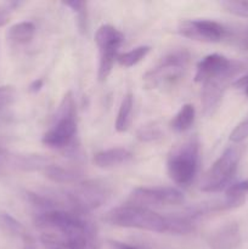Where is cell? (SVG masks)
Here are the masks:
<instances>
[{
  "label": "cell",
  "instance_id": "6da1fadb",
  "mask_svg": "<svg viewBox=\"0 0 248 249\" xmlns=\"http://www.w3.org/2000/svg\"><path fill=\"white\" fill-rule=\"evenodd\" d=\"M77 109L72 94H66L61 100L53 125L43 135V143L53 150H74L77 139Z\"/></svg>",
  "mask_w": 248,
  "mask_h": 249
},
{
  "label": "cell",
  "instance_id": "7a4b0ae2",
  "mask_svg": "<svg viewBox=\"0 0 248 249\" xmlns=\"http://www.w3.org/2000/svg\"><path fill=\"white\" fill-rule=\"evenodd\" d=\"M105 223L112 226L150 231V232H168L165 216L159 215L152 209L124 204L107 212L104 216Z\"/></svg>",
  "mask_w": 248,
  "mask_h": 249
},
{
  "label": "cell",
  "instance_id": "3957f363",
  "mask_svg": "<svg viewBox=\"0 0 248 249\" xmlns=\"http://www.w3.org/2000/svg\"><path fill=\"white\" fill-rule=\"evenodd\" d=\"M199 143L197 135L181 141L170 150L167 160V170L170 179L177 185L191 184L198 170Z\"/></svg>",
  "mask_w": 248,
  "mask_h": 249
},
{
  "label": "cell",
  "instance_id": "277c9868",
  "mask_svg": "<svg viewBox=\"0 0 248 249\" xmlns=\"http://www.w3.org/2000/svg\"><path fill=\"white\" fill-rule=\"evenodd\" d=\"M190 58L191 55L186 50H175L165 55L152 70L143 74L142 80L146 89L174 87L186 73Z\"/></svg>",
  "mask_w": 248,
  "mask_h": 249
},
{
  "label": "cell",
  "instance_id": "5b68a950",
  "mask_svg": "<svg viewBox=\"0 0 248 249\" xmlns=\"http://www.w3.org/2000/svg\"><path fill=\"white\" fill-rule=\"evenodd\" d=\"M111 196L112 189L101 180L79 181L72 190L65 192L68 207L87 214L107 203Z\"/></svg>",
  "mask_w": 248,
  "mask_h": 249
},
{
  "label": "cell",
  "instance_id": "8992f818",
  "mask_svg": "<svg viewBox=\"0 0 248 249\" xmlns=\"http://www.w3.org/2000/svg\"><path fill=\"white\" fill-rule=\"evenodd\" d=\"M243 151V146H230L226 148L207 172L202 181V191L218 192L229 185L233 175L236 174Z\"/></svg>",
  "mask_w": 248,
  "mask_h": 249
},
{
  "label": "cell",
  "instance_id": "52a82bcc",
  "mask_svg": "<svg viewBox=\"0 0 248 249\" xmlns=\"http://www.w3.org/2000/svg\"><path fill=\"white\" fill-rule=\"evenodd\" d=\"M185 202V196L180 190L172 186L138 187L129 195L128 204L150 209L160 207L180 206Z\"/></svg>",
  "mask_w": 248,
  "mask_h": 249
},
{
  "label": "cell",
  "instance_id": "ba28073f",
  "mask_svg": "<svg viewBox=\"0 0 248 249\" xmlns=\"http://www.w3.org/2000/svg\"><path fill=\"white\" fill-rule=\"evenodd\" d=\"M246 68V65L240 61H232L231 66L220 74L213 78H209L203 82L202 87V106H203V113L206 116H213L214 112L218 109L223 99L224 91L226 87L230 84L231 79L235 78L240 72Z\"/></svg>",
  "mask_w": 248,
  "mask_h": 249
},
{
  "label": "cell",
  "instance_id": "9c48e42d",
  "mask_svg": "<svg viewBox=\"0 0 248 249\" xmlns=\"http://www.w3.org/2000/svg\"><path fill=\"white\" fill-rule=\"evenodd\" d=\"M180 36L203 43H218L228 34L225 27L212 19H184L177 26Z\"/></svg>",
  "mask_w": 248,
  "mask_h": 249
},
{
  "label": "cell",
  "instance_id": "30bf717a",
  "mask_svg": "<svg viewBox=\"0 0 248 249\" xmlns=\"http://www.w3.org/2000/svg\"><path fill=\"white\" fill-rule=\"evenodd\" d=\"M241 230L237 223H228L216 229L208 238L209 249H238L241 246Z\"/></svg>",
  "mask_w": 248,
  "mask_h": 249
},
{
  "label": "cell",
  "instance_id": "8fae6325",
  "mask_svg": "<svg viewBox=\"0 0 248 249\" xmlns=\"http://www.w3.org/2000/svg\"><path fill=\"white\" fill-rule=\"evenodd\" d=\"M232 61L229 60L220 53H211L198 62L195 74V82L203 83L209 78H213L220 73L225 72L231 66Z\"/></svg>",
  "mask_w": 248,
  "mask_h": 249
},
{
  "label": "cell",
  "instance_id": "7c38bea8",
  "mask_svg": "<svg viewBox=\"0 0 248 249\" xmlns=\"http://www.w3.org/2000/svg\"><path fill=\"white\" fill-rule=\"evenodd\" d=\"M50 164V160L43 155L11 152L9 168L21 172H39V170H45Z\"/></svg>",
  "mask_w": 248,
  "mask_h": 249
},
{
  "label": "cell",
  "instance_id": "4fadbf2b",
  "mask_svg": "<svg viewBox=\"0 0 248 249\" xmlns=\"http://www.w3.org/2000/svg\"><path fill=\"white\" fill-rule=\"evenodd\" d=\"M133 160V153L123 147H113L95 153L92 162L97 168L111 169L129 163Z\"/></svg>",
  "mask_w": 248,
  "mask_h": 249
},
{
  "label": "cell",
  "instance_id": "5bb4252c",
  "mask_svg": "<svg viewBox=\"0 0 248 249\" xmlns=\"http://www.w3.org/2000/svg\"><path fill=\"white\" fill-rule=\"evenodd\" d=\"M123 41V33L111 24H102L95 33V43L100 50L109 48L119 49Z\"/></svg>",
  "mask_w": 248,
  "mask_h": 249
},
{
  "label": "cell",
  "instance_id": "9a60e30c",
  "mask_svg": "<svg viewBox=\"0 0 248 249\" xmlns=\"http://www.w3.org/2000/svg\"><path fill=\"white\" fill-rule=\"evenodd\" d=\"M35 34V26L29 21L15 23L7 29L6 39L12 45H26L29 44Z\"/></svg>",
  "mask_w": 248,
  "mask_h": 249
},
{
  "label": "cell",
  "instance_id": "2e32d148",
  "mask_svg": "<svg viewBox=\"0 0 248 249\" xmlns=\"http://www.w3.org/2000/svg\"><path fill=\"white\" fill-rule=\"evenodd\" d=\"M44 174L50 181L56 182V184H78L82 181V173L56 164L49 165L44 170Z\"/></svg>",
  "mask_w": 248,
  "mask_h": 249
},
{
  "label": "cell",
  "instance_id": "e0dca14e",
  "mask_svg": "<svg viewBox=\"0 0 248 249\" xmlns=\"http://www.w3.org/2000/svg\"><path fill=\"white\" fill-rule=\"evenodd\" d=\"M133 111H134V95L131 92L124 95L123 100L119 106L118 114H117L116 124L114 128L118 133H125L129 130L133 122Z\"/></svg>",
  "mask_w": 248,
  "mask_h": 249
},
{
  "label": "cell",
  "instance_id": "ac0fdd59",
  "mask_svg": "<svg viewBox=\"0 0 248 249\" xmlns=\"http://www.w3.org/2000/svg\"><path fill=\"white\" fill-rule=\"evenodd\" d=\"M195 118H196V109L194 105L185 104L172 119L170 128L177 133H185L194 125Z\"/></svg>",
  "mask_w": 248,
  "mask_h": 249
},
{
  "label": "cell",
  "instance_id": "d6986e66",
  "mask_svg": "<svg viewBox=\"0 0 248 249\" xmlns=\"http://www.w3.org/2000/svg\"><path fill=\"white\" fill-rule=\"evenodd\" d=\"M0 229L11 237L23 241L29 240V233L23 224L9 213H0Z\"/></svg>",
  "mask_w": 248,
  "mask_h": 249
},
{
  "label": "cell",
  "instance_id": "ffe728a7",
  "mask_svg": "<svg viewBox=\"0 0 248 249\" xmlns=\"http://www.w3.org/2000/svg\"><path fill=\"white\" fill-rule=\"evenodd\" d=\"M165 220H167L168 232L174 235H187L195 229V220H192L186 213L181 215H167Z\"/></svg>",
  "mask_w": 248,
  "mask_h": 249
},
{
  "label": "cell",
  "instance_id": "44dd1931",
  "mask_svg": "<svg viewBox=\"0 0 248 249\" xmlns=\"http://www.w3.org/2000/svg\"><path fill=\"white\" fill-rule=\"evenodd\" d=\"M117 57H118V49L117 48L100 50L99 70H97V78H99L100 82H105L111 74Z\"/></svg>",
  "mask_w": 248,
  "mask_h": 249
},
{
  "label": "cell",
  "instance_id": "7402d4cb",
  "mask_svg": "<svg viewBox=\"0 0 248 249\" xmlns=\"http://www.w3.org/2000/svg\"><path fill=\"white\" fill-rule=\"evenodd\" d=\"M151 51V46L148 45H140L136 46V48L131 49V50L126 51V53H121L117 57V61L121 66L123 67H133V66L138 65L140 61H142L146 56L150 53Z\"/></svg>",
  "mask_w": 248,
  "mask_h": 249
},
{
  "label": "cell",
  "instance_id": "603a6c76",
  "mask_svg": "<svg viewBox=\"0 0 248 249\" xmlns=\"http://www.w3.org/2000/svg\"><path fill=\"white\" fill-rule=\"evenodd\" d=\"M65 6L70 7L75 15H77V26L80 33H87L88 31V5L82 0H70V1L62 2Z\"/></svg>",
  "mask_w": 248,
  "mask_h": 249
},
{
  "label": "cell",
  "instance_id": "cb8c5ba5",
  "mask_svg": "<svg viewBox=\"0 0 248 249\" xmlns=\"http://www.w3.org/2000/svg\"><path fill=\"white\" fill-rule=\"evenodd\" d=\"M40 243L45 249H74L67 238L55 232L41 233Z\"/></svg>",
  "mask_w": 248,
  "mask_h": 249
},
{
  "label": "cell",
  "instance_id": "d4e9b609",
  "mask_svg": "<svg viewBox=\"0 0 248 249\" xmlns=\"http://www.w3.org/2000/svg\"><path fill=\"white\" fill-rule=\"evenodd\" d=\"M136 138L141 142H156L163 138V131L155 124H147L142 125L136 131Z\"/></svg>",
  "mask_w": 248,
  "mask_h": 249
},
{
  "label": "cell",
  "instance_id": "484cf974",
  "mask_svg": "<svg viewBox=\"0 0 248 249\" xmlns=\"http://www.w3.org/2000/svg\"><path fill=\"white\" fill-rule=\"evenodd\" d=\"M220 5L231 15L248 18V0H225Z\"/></svg>",
  "mask_w": 248,
  "mask_h": 249
},
{
  "label": "cell",
  "instance_id": "4316f807",
  "mask_svg": "<svg viewBox=\"0 0 248 249\" xmlns=\"http://www.w3.org/2000/svg\"><path fill=\"white\" fill-rule=\"evenodd\" d=\"M16 89L11 85H1L0 87V112H4L9 106L16 101Z\"/></svg>",
  "mask_w": 248,
  "mask_h": 249
},
{
  "label": "cell",
  "instance_id": "83f0119b",
  "mask_svg": "<svg viewBox=\"0 0 248 249\" xmlns=\"http://www.w3.org/2000/svg\"><path fill=\"white\" fill-rule=\"evenodd\" d=\"M248 139V117L241 122L230 134V140L235 143H240Z\"/></svg>",
  "mask_w": 248,
  "mask_h": 249
},
{
  "label": "cell",
  "instance_id": "f1b7e54d",
  "mask_svg": "<svg viewBox=\"0 0 248 249\" xmlns=\"http://www.w3.org/2000/svg\"><path fill=\"white\" fill-rule=\"evenodd\" d=\"M10 156H11V152L0 145V175L5 174L7 170H10Z\"/></svg>",
  "mask_w": 248,
  "mask_h": 249
},
{
  "label": "cell",
  "instance_id": "f546056e",
  "mask_svg": "<svg viewBox=\"0 0 248 249\" xmlns=\"http://www.w3.org/2000/svg\"><path fill=\"white\" fill-rule=\"evenodd\" d=\"M108 249H138L134 246L128 245V243L119 242V241H108Z\"/></svg>",
  "mask_w": 248,
  "mask_h": 249
},
{
  "label": "cell",
  "instance_id": "4dcf8cb0",
  "mask_svg": "<svg viewBox=\"0 0 248 249\" xmlns=\"http://www.w3.org/2000/svg\"><path fill=\"white\" fill-rule=\"evenodd\" d=\"M43 85H44V80L43 79L33 80V82L29 84V91L34 92V94H35V92L40 91L41 88H43Z\"/></svg>",
  "mask_w": 248,
  "mask_h": 249
},
{
  "label": "cell",
  "instance_id": "1f68e13d",
  "mask_svg": "<svg viewBox=\"0 0 248 249\" xmlns=\"http://www.w3.org/2000/svg\"><path fill=\"white\" fill-rule=\"evenodd\" d=\"M230 186L232 187L233 190H236V191H240V192H243V194H246V192H248V180L237 182V184L230 185Z\"/></svg>",
  "mask_w": 248,
  "mask_h": 249
},
{
  "label": "cell",
  "instance_id": "d6a6232c",
  "mask_svg": "<svg viewBox=\"0 0 248 249\" xmlns=\"http://www.w3.org/2000/svg\"><path fill=\"white\" fill-rule=\"evenodd\" d=\"M236 88H246L248 87V74H246L245 77L242 78H238L235 83H233Z\"/></svg>",
  "mask_w": 248,
  "mask_h": 249
},
{
  "label": "cell",
  "instance_id": "836d02e7",
  "mask_svg": "<svg viewBox=\"0 0 248 249\" xmlns=\"http://www.w3.org/2000/svg\"><path fill=\"white\" fill-rule=\"evenodd\" d=\"M7 22H9V14H7L6 10L0 7V27L5 26Z\"/></svg>",
  "mask_w": 248,
  "mask_h": 249
},
{
  "label": "cell",
  "instance_id": "e575fe53",
  "mask_svg": "<svg viewBox=\"0 0 248 249\" xmlns=\"http://www.w3.org/2000/svg\"><path fill=\"white\" fill-rule=\"evenodd\" d=\"M237 45L240 46L241 49H243V50H248V36L238 39Z\"/></svg>",
  "mask_w": 248,
  "mask_h": 249
},
{
  "label": "cell",
  "instance_id": "d590c367",
  "mask_svg": "<svg viewBox=\"0 0 248 249\" xmlns=\"http://www.w3.org/2000/svg\"><path fill=\"white\" fill-rule=\"evenodd\" d=\"M7 119H9V117H7V114L5 113V111L0 112V125H1V124H4V123H6Z\"/></svg>",
  "mask_w": 248,
  "mask_h": 249
},
{
  "label": "cell",
  "instance_id": "8d00e7d4",
  "mask_svg": "<svg viewBox=\"0 0 248 249\" xmlns=\"http://www.w3.org/2000/svg\"><path fill=\"white\" fill-rule=\"evenodd\" d=\"M246 94L248 95V87H246Z\"/></svg>",
  "mask_w": 248,
  "mask_h": 249
},
{
  "label": "cell",
  "instance_id": "74e56055",
  "mask_svg": "<svg viewBox=\"0 0 248 249\" xmlns=\"http://www.w3.org/2000/svg\"><path fill=\"white\" fill-rule=\"evenodd\" d=\"M246 33H248V27H247V29H246Z\"/></svg>",
  "mask_w": 248,
  "mask_h": 249
}]
</instances>
